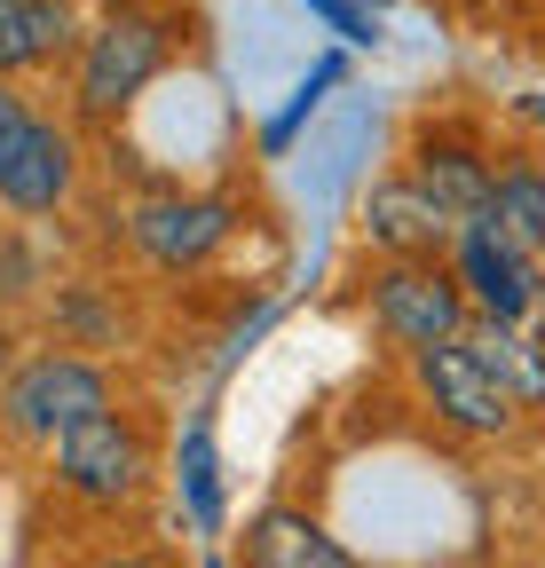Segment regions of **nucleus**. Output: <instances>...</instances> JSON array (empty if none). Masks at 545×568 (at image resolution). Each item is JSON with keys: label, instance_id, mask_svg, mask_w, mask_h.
I'll use <instances>...</instances> for the list:
<instances>
[{"label": "nucleus", "instance_id": "1", "mask_svg": "<svg viewBox=\"0 0 545 568\" xmlns=\"http://www.w3.org/2000/svg\"><path fill=\"white\" fill-rule=\"evenodd\" d=\"M174 40H182V17L166 0H111L80 40V71H72L80 119H119L174 63Z\"/></svg>", "mask_w": 545, "mask_h": 568}, {"label": "nucleus", "instance_id": "2", "mask_svg": "<svg viewBox=\"0 0 545 568\" xmlns=\"http://www.w3.org/2000/svg\"><path fill=\"white\" fill-rule=\"evenodd\" d=\"M95 410H111V372L95 355H80V347H40L0 379V435L9 443L48 450L55 435H72V426L95 418Z\"/></svg>", "mask_w": 545, "mask_h": 568}, {"label": "nucleus", "instance_id": "3", "mask_svg": "<svg viewBox=\"0 0 545 568\" xmlns=\"http://www.w3.org/2000/svg\"><path fill=\"white\" fill-rule=\"evenodd\" d=\"M364 308H372V332L395 339L403 355L443 347L474 324V301H466L451 261H380L372 284H364Z\"/></svg>", "mask_w": 545, "mask_h": 568}, {"label": "nucleus", "instance_id": "4", "mask_svg": "<svg viewBox=\"0 0 545 568\" xmlns=\"http://www.w3.org/2000/svg\"><path fill=\"white\" fill-rule=\"evenodd\" d=\"M48 458H55V481L72 489L80 506H103V514L134 506V497L151 489V443H143V426H134L127 410L80 418L72 435L48 443Z\"/></svg>", "mask_w": 545, "mask_h": 568}, {"label": "nucleus", "instance_id": "5", "mask_svg": "<svg viewBox=\"0 0 545 568\" xmlns=\"http://www.w3.org/2000/svg\"><path fill=\"white\" fill-rule=\"evenodd\" d=\"M412 379L427 395V410L451 426V435H474V443H506L522 426V403L491 379V364L474 355L466 339H443V347H420L412 355Z\"/></svg>", "mask_w": 545, "mask_h": 568}, {"label": "nucleus", "instance_id": "6", "mask_svg": "<svg viewBox=\"0 0 545 568\" xmlns=\"http://www.w3.org/2000/svg\"><path fill=\"white\" fill-rule=\"evenodd\" d=\"M80 190V134L32 111L9 142H0V213L17 222H40V213H63Z\"/></svg>", "mask_w": 545, "mask_h": 568}, {"label": "nucleus", "instance_id": "7", "mask_svg": "<svg viewBox=\"0 0 545 568\" xmlns=\"http://www.w3.org/2000/svg\"><path fill=\"white\" fill-rule=\"evenodd\" d=\"M230 230H238V205L230 197H206V190H159V197H143L127 213V237H134V253H143L151 268H206L222 245H230Z\"/></svg>", "mask_w": 545, "mask_h": 568}, {"label": "nucleus", "instance_id": "8", "mask_svg": "<svg viewBox=\"0 0 545 568\" xmlns=\"http://www.w3.org/2000/svg\"><path fill=\"white\" fill-rule=\"evenodd\" d=\"M451 268H458V284H466L474 316H491V324H522V316L537 308V293H545V284H537V253L514 245L491 213H483V222H458Z\"/></svg>", "mask_w": 545, "mask_h": 568}, {"label": "nucleus", "instance_id": "9", "mask_svg": "<svg viewBox=\"0 0 545 568\" xmlns=\"http://www.w3.org/2000/svg\"><path fill=\"white\" fill-rule=\"evenodd\" d=\"M451 237H458V222H451V213H443L412 174L372 182V197H364V245H372L380 261H443Z\"/></svg>", "mask_w": 545, "mask_h": 568}, {"label": "nucleus", "instance_id": "10", "mask_svg": "<svg viewBox=\"0 0 545 568\" xmlns=\"http://www.w3.org/2000/svg\"><path fill=\"white\" fill-rule=\"evenodd\" d=\"M412 182L451 213V222H483V213H491V182H498V166L474 151L466 134H420V142H412Z\"/></svg>", "mask_w": 545, "mask_h": 568}, {"label": "nucleus", "instance_id": "11", "mask_svg": "<svg viewBox=\"0 0 545 568\" xmlns=\"http://www.w3.org/2000/svg\"><path fill=\"white\" fill-rule=\"evenodd\" d=\"M72 32H80L72 0H0V80L55 63L72 48Z\"/></svg>", "mask_w": 545, "mask_h": 568}, {"label": "nucleus", "instance_id": "12", "mask_svg": "<svg viewBox=\"0 0 545 568\" xmlns=\"http://www.w3.org/2000/svg\"><path fill=\"white\" fill-rule=\"evenodd\" d=\"M245 560H253V568H340V545L324 537L316 514L269 506V514L245 529Z\"/></svg>", "mask_w": 545, "mask_h": 568}, {"label": "nucleus", "instance_id": "13", "mask_svg": "<svg viewBox=\"0 0 545 568\" xmlns=\"http://www.w3.org/2000/svg\"><path fill=\"white\" fill-rule=\"evenodd\" d=\"M458 339L483 355L491 379H498L522 410H537V403H545V347H537V339H522V324H491V316H474Z\"/></svg>", "mask_w": 545, "mask_h": 568}, {"label": "nucleus", "instance_id": "14", "mask_svg": "<svg viewBox=\"0 0 545 568\" xmlns=\"http://www.w3.org/2000/svg\"><path fill=\"white\" fill-rule=\"evenodd\" d=\"M491 222H498L514 245L545 253V166H537V159H506V166H498V182H491Z\"/></svg>", "mask_w": 545, "mask_h": 568}, {"label": "nucleus", "instance_id": "15", "mask_svg": "<svg viewBox=\"0 0 545 568\" xmlns=\"http://www.w3.org/2000/svg\"><path fill=\"white\" fill-rule=\"evenodd\" d=\"M182 489H190V521L198 529H222V466H214V426L206 418H190V435H182Z\"/></svg>", "mask_w": 545, "mask_h": 568}, {"label": "nucleus", "instance_id": "16", "mask_svg": "<svg viewBox=\"0 0 545 568\" xmlns=\"http://www.w3.org/2000/svg\"><path fill=\"white\" fill-rule=\"evenodd\" d=\"M332 80H340V55H324V63L309 71V80H301V95H293V103H285L277 119H269V134H261V151H285V142H293V126H301V119H309V111L324 103V88H332Z\"/></svg>", "mask_w": 545, "mask_h": 568}, {"label": "nucleus", "instance_id": "17", "mask_svg": "<svg viewBox=\"0 0 545 568\" xmlns=\"http://www.w3.org/2000/svg\"><path fill=\"white\" fill-rule=\"evenodd\" d=\"M24 293H40V253L9 230V237H0V308L24 301Z\"/></svg>", "mask_w": 545, "mask_h": 568}, {"label": "nucleus", "instance_id": "18", "mask_svg": "<svg viewBox=\"0 0 545 568\" xmlns=\"http://www.w3.org/2000/svg\"><path fill=\"white\" fill-rule=\"evenodd\" d=\"M309 17H324L349 48H372L380 40V9H364V0H309Z\"/></svg>", "mask_w": 545, "mask_h": 568}, {"label": "nucleus", "instance_id": "19", "mask_svg": "<svg viewBox=\"0 0 545 568\" xmlns=\"http://www.w3.org/2000/svg\"><path fill=\"white\" fill-rule=\"evenodd\" d=\"M24 119H32V103H24V95H17L9 80H0V142H9V134H17Z\"/></svg>", "mask_w": 545, "mask_h": 568}, {"label": "nucleus", "instance_id": "20", "mask_svg": "<svg viewBox=\"0 0 545 568\" xmlns=\"http://www.w3.org/2000/svg\"><path fill=\"white\" fill-rule=\"evenodd\" d=\"M88 568H159L151 552H111V560H88Z\"/></svg>", "mask_w": 545, "mask_h": 568}, {"label": "nucleus", "instance_id": "21", "mask_svg": "<svg viewBox=\"0 0 545 568\" xmlns=\"http://www.w3.org/2000/svg\"><path fill=\"white\" fill-rule=\"evenodd\" d=\"M17 372V339H9V324H0V379Z\"/></svg>", "mask_w": 545, "mask_h": 568}, {"label": "nucleus", "instance_id": "22", "mask_svg": "<svg viewBox=\"0 0 545 568\" xmlns=\"http://www.w3.org/2000/svg\"><path fill=\"white\" fill-rule=\"evenodd\" d=\"M529 111H537V119H545V103H529Z\"/></svg>", "mask_w": 545, "mask_h": 568}, {"label": "nucleus", "instance_id": "23", "mask_svg": "<svg viewBox=\"0 0 545 568\" xmlns=\"http://www.w3.org/2000/svg\"><path fill=\"white\" fill-rule=\"evenodd\" d=\"M0 237H9V222H0Z\"/></svg>", "mask_w": 545, "mask_h": 568}]
</instances>
